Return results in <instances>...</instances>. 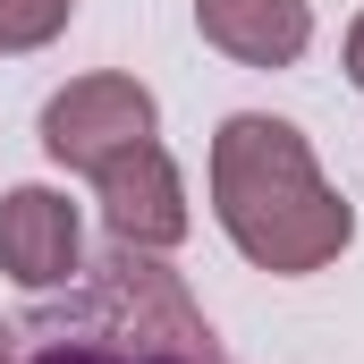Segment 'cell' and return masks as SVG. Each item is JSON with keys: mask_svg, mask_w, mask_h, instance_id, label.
<instances>
[{"mask_svg": "<svg viewBox=\"0 0 364 364\" xmlns=\"http://www.w3.org/2000/svg\"><path fill=\"white\" fill-rule=\"evenodd\" d=\"M0 364H9V331H0Z\"/></svg>", "mask_w": 364, "mask_h": 364, "instance_id": "9", "label": "cell"}, {"mask_svg": "<svg viewBox=\"0 0 364 364\" xmlns=\"http://www.w3.org/2000/svg\"><path fill=\"white\" fill-rule=\"evenodd\" d=\"M348 77L364 85V17H356V34H348Z\"/></svg>", "mask_w": 364, "mask_h": 364, "instance_id": "8", "label": "cell"}, {"mask_svg": "<svg viewBox=\"0 0 364 364\" xmlns=\"http://www.w3.org/2000/svg\"><path fill=\"white\" fill-rule=\"evenodd\" d=\"M68 9H77V0H0V51H34V43H51V34L68 26Z\"/></svg>", "mask_w": 364, "mask_h": 364, "instance_id": "7", "label": "cell"}, {"mask_svg": "<svg viewBox=\"0 0 364 364\" xmlns=\"http://www.w3.org/2000/svg\"><path fill=\"white\" fill-rule=\"evenodd\" d=\"M144 136H153V93L136 77H77L68 93H51V110H43V144L68 170H102V161H119Z\"/></svg>", "mask_w": 364, "mask_h": 364, "instance_id": "2", "label": "cell"}, {"mask_svg": "<svg viewBox=\"0 0 364 364\" xmlns=\"http://www.w3.org/2000/svg\"><path fill=\"white\" fill-rule=\"evenodd\" d=\"M0 272L17 288H60L77 272V203L51 186L0 195Z\"/></svg>", "mask_w": 364, "mask_h": 364, "instance_id": "4", "label": "cell"}, {"mask_svg": "<svg viewBox=\"0 0 364 364\" xmlns=\"http://www.w3.org/2000/svg\"><path fill=\"white\" fill-rule=\"evenodd\" d=\"M195 17H203V34H212L229 60H246V68H288V60L305 51V34H314L305 0H195Z\"/></svg>", "mask_w": 364, "mask_h": 364, "instance_id": "5", "label": "cell"}, {"mask_svg": "<svg viewBox=\"0 0 364 364\" xmlns=\"http://www.w3.org/2000/svg\"><path fill=\"white\" fill-rule=\"evenodd\" d=\"M212 203H220V229L237 237V255L263 272H322L356 229L348 195L314 170L305 136L263 110H246L212 136Z\"/></svg>", "mask_w": 364, "mask_h": 364, "instance_id": "1", "label": "cell"}, {"mask_svg": "<svg viewBox=\"0 0 364 364\" xmlns=\"http://www.w3.org/2000/svg\"><path fill=\"white\" fill-rule=\"evenodd\" d=\"M93 178H102V212H110L119 246L153 255V246H178V237H186V186H178L170 153H161L153 136H144V144H127L119 161H102Z\"/></svg>", "mask_w": 364, "mask_h": 364, "instance_id": "3", "label": "cell"}, {"mask_svg": "<svg viewBox=\"0 0 364 364\" xmlns=\"http://www.w3.org/2000/svg\"><path fill=\"white\" fill-rule=\"evenodd\" d=\"M34 364H212V348H144V339L136 348H102V339H68L60 331Z\"/></svg>", "mask_w": 364, "mask_h": 364, "instance_id": "6", "label": "cell"}]
</instances>
